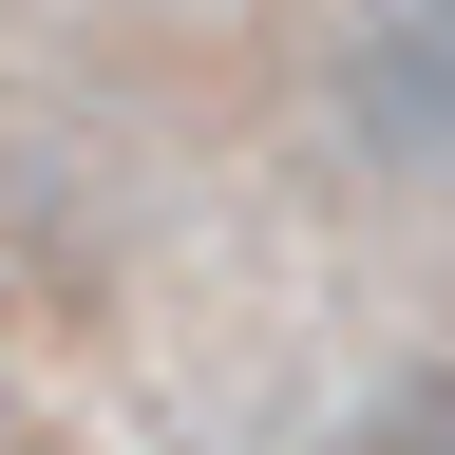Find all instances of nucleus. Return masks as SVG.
I'll use <instances>...</instances> for the list:
<instances>
[{
	"mask_svg": "<svg viewBox=\"0 0 455 455\" xmlns=\"http://www.w3.org/2000/svg\"><path fill=\"white\" fill-rule=\"evenodd\" d=\"M341 455H455V379H418V398H379Z\"/></svg>",
	"mask_w": 455,
	"mask_h": 455,
	"instance_id": "nucleus-1",
	"label": "nucleus"
}]
</instances>
